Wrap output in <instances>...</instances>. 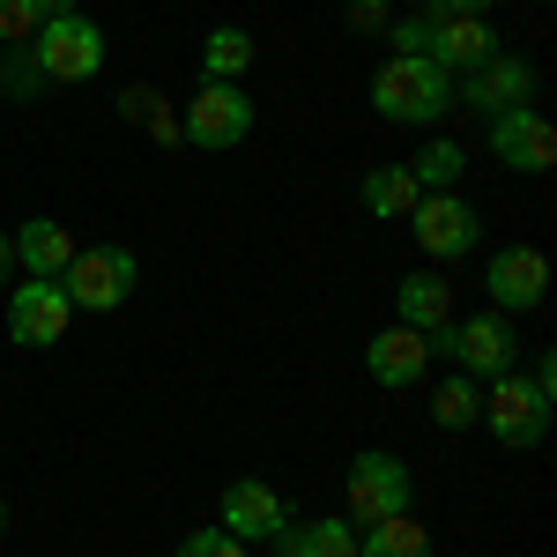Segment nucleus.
Returning <instances> with one entry per match:
<instances>
[{"label":"nucleus","instance_id":"f257e3e1","mask_svg":"<svg viewBox=\"0 0 557 557\" xmlns=\"http://www.w3.org/2000/svg\"><path fill=\"white\" fill-rule=\"evenodd\" d=\"M372 112L386 127H438L454 112V75L438 60H424V52H394L372 75Z\"/></svg>","mask_w":557,"mask_h":557},{"label":"nucleus","instance_id":"f03ea898","mask_svg":"<svg viewBox=\"0 0 557 557\" xmlns=\"http://www.w3.org/2000/svg\"><path fill=\"white\" fill-rule=\"evenodd\" d=\"M431 357H446L454 372H469V380H498V372H513L520 364V343H513V320L506 312H469V320H446L438 335H424Z\"/></svg>","mask_w":557,"mask_h":557},{"label":"nucleus","instance_id":"7ed1b4c3","mask_svg":"<svg viewBox=\"0 0 557 557\" xmlns=\"http://www.w3.org/2000/svg\"><path fill=\"white\" fill-rule=\"evenodd\" d=\"M550 417H557V401L528 380L520 364L498 372V380H483V417H475V424L491 431L498 446H543V438H550Z\"/></svg>","mask_w":557,"mask_h":557},{"label":"nucleus","instance_id":"20e7f679","mask_svg":"<svg viewBox=\"0 0 557 557\" xmlns=\"http://www.w3.org/2000/svg\"><path fill=\"white\" fill-rule=\"evenodd\" d=\"M417 506V475H409V461L401 454H386V446H364L357 461H349L343 475V520H394Z\"/></svg>","mask_w":557,"mask_h":557},{"label":"nucleus","instance_id":"39448f33","mask_svg":"<svg viewBox=\"0 0 557 557\" xmlns=\"http://www.w3.org/2000/svg\"><path fill=\"white\" fill-rule=\"evenodd\" d=\"M30 52V67H38V83H89L97 67H104V30L89 23L83 8L75 15H52V23H38V38L23 45Z\"/></svg>","mask_w":557,"mask_h":557},{"label":"nucleus","instance_id":"423d86ee","mask_svg":"<svg viewBox=\"0 0 557 557\" xmlns=\"http://www.w3.org/2000/svg\"><path fill=\"white\" fill-rule=\"evenodd\" d=\"M134 283H141V260L127 246H83L60 268V290H67L75 312H120L134 298Z\"/></svg>","mask_w":557,"mask_h":557},{"label":"nucleus","instance_id":"0eeeda50","mask_svg":"<svg viewBox=\"0 0 557 557\" xmlns=\"http://www.w3.org/2000/svg\"><path fill=\"white\" fill-rule=\"evenodd\" d=\"M253 97L238 83H201L186 104H178V127H186V149H238L253 134Z\"/></svg>","mask_w":557,"mask_h":557},{"label":"nucleus","instance_id":"6e6552de","mask_svg":"<svg viewBox=\"0 0 557 557\" xmlns=\"http://www.w3.org/2000/svg\"><path fill=\"white\" fill-rule=\"evenodd\" d=\"M483 298L506 320L543 312V298H550V253L543 246H498V253L483 260Z\"/></svg>","mask_w":557,"mask_h":557},{"label":"nucleus","instance_id":"1a4fd4ad","mask_svg":"<svg viewBox=\"0 0 557 557\" xmlns=\"http://www.w3.org/2000/svg\"><path fill=\"white\" fill-rule=\"evenodd\" d=\"M67 327H75V305H67V290H60L52 275L8 283V343L52 349V343H67Z\"/></svg>","mask_w":557,"mask_h":557},{"label":"nucleus","instance_id":"9d476101","mask_svg":"<svg viewBox=\"0 0 557 557\" xmlns=\"http://www.w3.org/2000/svg\"><path fill=\"white\" fill-rule=\"evenodd\" d=\"M498 45H506V38L491 30V15H438V8H424V15H417V52H424V60H438L446 75L483 67Z\"/></svg>","mask_w":557,"mask_h":557},{"label":"nucleus","instance_id":"9b49d317","mask_svg":"<svg viewBox=\"0 0 557 557\" xmlns=\"http://www.w3.org/2000/svg\"><path fill=\"white\" fill-rule=\"evenodd\" d=\"M454 104H469V112H483V120H498V112H513V104H535V67L498 45L483 67L454 75Z\"/></svg>","mask_w":557,"mask_h":557},{"label":"nucleus","instance_id":"f8f14e48","mask_svg":"<svg viewBox=\"0 0 557 557\" xmlns=\"http://www.w3.org/2000/svg\"><path fill=\"white\" fill-rule=\"evenodd\" d=\"M491 157L520 178H543L557 164V127L550 112H535V104H513V112H498L491 120Z\"/></svg>","mask_w":557,"mask_h":557},{"label":"nucleus","instance_id":"ddd939ff","mask_svg":"<svg viewBox=\"0 0 557 557\" xmlns=\"http://www.w3.org/2000/svg\"><path fill=\"white\" fill-rule=\"evenodd\" d=\"M409 231H417V246L431 260H469L483 246V215L461 201V194H424L417 209H409Z\"/></svg>","mask_w":557,"mask_h":557},{"label":"nucleus","instance_id":"4468645a","mask_svg":"<svg viewBox=\"0 0 557 557\" xmlns=\"http://www.w3.org/2000/svg\"><path fill=\"white\" fill-rule=\"evenodd\" d=\"M290 520L283 506V491L275 483H260V475H231L223 483V506H215V528H231L238 543H275V528Z\"/></svg>","mask_w":557,"mask_h":557},{"label":"nucleus","instance_id":"2eb2a0df","mask_svg":"<svg viewBox=\"0 0 557 557\" xmlns=\"http://www.w3.org/2000/svg\"><path fill=\"white\" fill-rule=\"evenodd\" d=\"M424 364H431V343L417 335V327H401V320H394V327H380V335L364 343V372H372L380 386H394V394L424 380Z\"/></svg>","mask_w":557,"mask_h":557},{"label":"nucleus","instance_id":"dca6fc26","mask_svg":"<svg viewBox=\"0 0 557 557\" xmlns=\"http://www.w3.org/2000/svg\"><path fill=\"white\" fill-rule=\"evenodd\" d=\"M8 246H15V268H23V275H52V283H60V268H67V260L83 253V246H75V231H67L60 215H30Z\"/></svg>","mask_w":557,"mask_h":557},{"label":"nucleus","instance_id":"f3484780","mask_svg":"<svg viewBox=\"0 0 557 557\" xmlns=\"http://www.w3.org/2000/svg\"><path fill=\"white\" fill-rule=\"evenodd\" d=\"M394 320L417 327V335H438V327L454 320V290H446L431 268L424 275H401V283H394Z\"/></svg>","mask_w":557,"mask_h":557},{"label":"nucleus","instance_id":"a211bd4d","mask_svg":"<svg viewBox=\"0 0 557 557\" xmlns=\"http://www.w3.org/2000/svg\"><path fill=\"white\" fill-rule=\"evenodd\" d=\"M357 201H364V215H372V223H409V209L424 201V186L409 178V164H380V172H364Z\"/></svg>","mask_w":557,"mask_h":557},{"label":"nucleus","instance_id":"6ab92c4d","mask_svg":"<svg viewBox=\"0 0 557 557\" xmlns=\"http://www.w3.org/2000/svg\"><path fill=\"white\" fill-rule=\"evenodd\" d=\"M275 557H357V528L349 520H283Z\"/></svg>","mask_w":557,"mask_h":557},{"label":"nucleus","instance_id":"aec40b11","mask_svg":"<svg viewBox=\"0 0 557 557\" xmlns=\"http://www.w3.org/2000/svg\"><path fill=\"white\" fill-rule=\"evenodd\" d=\"M260 60L253 30H238V23H215L209 38H201V83H246Z\"/></svg>","mask_w":557,"mask_h":557},{"label":"nucleus","instance_id":"412c9836","mask_svg":"<svg viewBox=\"0 0 557 557\" xmlns=\"http://www.w3.org/2000/svg\"><path fill=\"white\" fill-rule=\"evenodd\" d=\"M357 557H438V550H431V528H424V520L394 513V520H372V528L357 535Z\"/></svg>","mask_w":557,"mask_h":557},{"label":"nucleus","instance_id":"4be33fe9","mask_svg":"<svg viewBox=\"0 0 557 557\" xmlns=\"http://www.w3.org/2000/svg\"><path fill=\"white\" fill-rule=\"evenodd\" d=\"M461 172H469V149H461V141H446V134L424 141V149L409 157V178H417L424 194H461Z\"/></svg>","mask_w":557,"mask_h":557},{"label":"nucleus","instance_id":"5701e85b","mask_svg":"<svg viewBox=\"0 0 557 557\" xmlns=\"http://www.w3.org/2000/svg\"><path fill=\"white\" fill-rule=\"evenodd\" d=\"M475 417H483V380H469V372H454V380L431 394V424L438 431H469Z\"/></svg>","mask_w":557,"mask_h":557},{"label":"nucleus","instance_id":"b1692460","mask_svg":"<svg viewBox=\"0 0 557 557\" xmlns=\"http://www.w3.org/2000/svg\"><path fill=\"white\" fill-rule=\"evenodd\" d=\"M172 557H246V543H238L231 528H194V535H186Z\"/></svg>","mask_w":557,"mask_h":557},{"label":"nucleus","instance_id":"393cba45","mask_svg":"<svg viewBox=\"0 0 557 557\" xmlns=\"http://www.w3.org/2000/svg\"><path fill=\"white\" fill-rule=\"evenodd\" d=\"M141 127H149V141H157V149H186V127H178V104H164V97H157V104L141 112Z\"/></svg>","mask_w":557,"mask_h":557},{"label":"nucleus","instance_id":"a878e982","mask_svg":"<svg viewBox=\"0 0 557 557\" xmlns=\"http://www.w3.org/2000/svg\"><path fill=\"white\" fill-rule=\"evenodd\" d=\"M38 38V8L30 0H0V45H30Z\"/></svg>","mask_w":557,"mask_h":557},{"label":"nucleus","instance_id":"bb28decb","mask_svg":"<svg viewBox=\"0 0 557 557\" xmlns=\"http://www.w3.org/2000/svg\"><path fill=\"white\" fill-rule=\"evenodd\" d=\"M349 30H386V0H349Z\"/></svg>","mask_w":557,"mask_h":557},{"label":"nucleus","instance_id":"cd10ccee","mask_svg":"<svg viewBox=\"0 0 557 557\" xmlns=\"http://www.w3.org/2000/svg\"><path fill=\"white\" fill-rule=\"evenodd\" d=\"M431 8H438V15H491L498 0H431Z\"/></svg>","mask_w":557,"mask_h":557},{"label":"nucleus","instance_id":"c85d7f7f","mask_svg":"<svg viewBox=\"0 0 557 557\" xmlns=\"http://www.w3.org/2000/svg\"><path fill=\"white\" fill-rule=\"evenodd\" d=\"M38 8V23H52V15H75V0H30Z\"/></svg>","mask_w":557,"mask_h":557},{"label":"nucleus","instance_id":"c756f323","mask_svg":"<svg viewBox=\"0 0 557 557\" xmlns=\"http://www.w3.org/2000/svg\"><path fill=\"white\" fill-rule=\"evenodd\" d=\"M0 283H15V246H8V231H0Z\"/></svg>","mask_w":557,"mask_h":557},{"label":"nucleus","instance_id":"7c9ffc66","mask_svg":"<svg viewBox=\"0 0 557 557\" xmlns=\"http://www.w3.org/2000/svg\"><path fill=\"white\" fill-rule=\"evenodd\" d=\"M0 535H8V498H0Z\"/></svg>","mask_w":557,"mask_h":557}]
</instances>
